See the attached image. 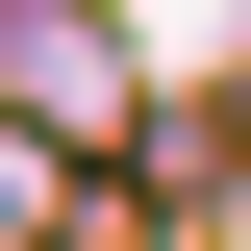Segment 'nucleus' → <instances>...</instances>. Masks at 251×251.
I'll return each instance as SVG.
<instances>
[{
  "instance_id": "obj_1",
  "label": "nucleus",
  "mask_w": 251,
  "mask_h": 251,
  "mask_svg": "<svg viewBox=\"0 0 251 251\" xmlns=\"http://www.w3.org/2000/svg\"><path fill=\"white\" fill-rule=\"evenodd\" d=\"M0 75H50V100H75V126H100V100H126V50H100V25H75V0H0Z\"/></svg>"
}]
</instances>
